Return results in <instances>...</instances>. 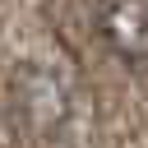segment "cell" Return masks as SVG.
<instances>
[{"label": "cell", "instance_id": "1", "mask_svg": "<svg viewBox=\"0 0 148 148\" xmlns=\"http://www.w3.org/2000/svg\"><path fill=\"white\" fill-rule=\"evenodd\" d=\"M102 42L120 56V60H148V0H106V9L97 14Z\"/></svg>", "mask_w": 148, "mask_h": 148}]
</instances>
